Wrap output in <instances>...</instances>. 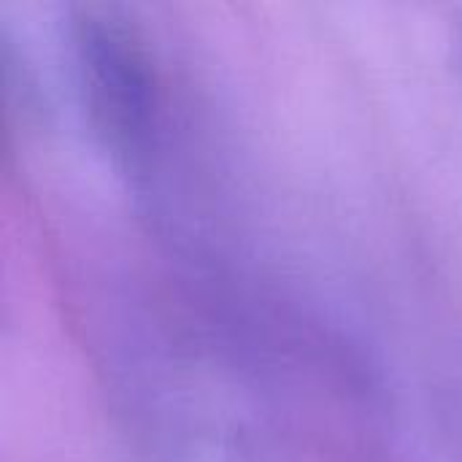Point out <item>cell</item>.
Here are the masks:
<instances>
[{"instance_id": "1", "label": "cell", "mask_w": 462, "mask_h": 462, "mask_svg": "<svg viewBox=\"0 0 462 462\" xmlns=\"http://www.w3.org/2000/svg\"><path fill=\"white\" fill-rule=\"evenodd\" d=\"M76 43L95 114L114 141L127 138L143 111V81L133 54L116 32L97 22L81 24Z\"/></svg>"}]
</instances>
